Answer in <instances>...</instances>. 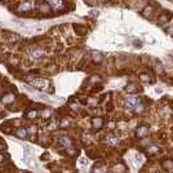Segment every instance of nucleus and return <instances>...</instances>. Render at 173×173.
<instances>
[{
	"label": "nucleus",
	"instance_id": "nucleus-1",
	"mask_svg": "<svg viewBox=\"0 0 173 173\" xmlns=\"http://www.w3.org/2000/svg\"><path fill=\"white\" fill-rule=\"evenodd\" d=\"M27 81L35 88H38V89H45L46 85H48V81L45 79H41V77H32V79L28 77Z\"/></svg>",
	"mask_w": 173,
	"mask_h": 173
},
{
	"label": "nucleus",
	"instance_id": "nucleus-2",
	"mask_svg": "<svg viewBox=\"0 0 173 173\" xmlns=\"http://www.w3.org/2000/svg\"><path fill=\"white\" fill-rule=\"evenodd\" d=\"M49 5H50V8L53 10H56V12H63L65 7H66L65 0H49Z\"/></svg>",
	"mask_w": 173,
	"mask_h": 173
},
{
	"label": "nucleus",
	"instance_id": "nucleus-3",
	"mask_svg": "<svg viewBox=\"0 0 173 173\" xmlns=\"http://www.w3.org/2000/svg\"><path fill=\"white\" fill-rule=\"evenodd\" d=\"M138 103H139V100L137 97H125V100H124V106L128 110H134V107Z\"/></svg>",
	"mask_w": 173,
	"mask_h": 173
},
{
	"label": "nucleus",
	"instance_id": "nucleus-4",
	"mask_svg": "<svg viewBox=\"0 0 173 173\" xmlns=\"http://www.w3.org/2000/svg\"><path fill=\"white\" fill-rule=\"evenodd\" d=\"M149 132H150L149 125H146V124H142V125H139L138 128H137L136 136H137V138L142 139V138H145V137H146L147 134H149Z\"/></svg>",
	"mask_w": 173,
	"mask_h": 173
},
{
	"label": "nucleus",
	"instance_id": "nucleus-5",
	"mask_svg": "<svg viewBox=\"0 0 173 173\" xmlns=\"http://www.w3.org/2000/svg\"><path fill=\"white\" fill-rule=\"evenodd\" d=\"M15 136L18 137V138H21V139H25L26 137L28 136V131L26 128H23V127H21V128H17L15 129Z\"/></svg>",
	"mask_w": 173,
	"mask_h": 173
},
{
	"label": "nucleus",
	"instance_id": "nucleus-6",
	"mask_svg": "<svg viewBox=\"0 0 173 173\" xmlns=\"http://www.w3.org/2000/svg\"><path fill=\"white\" fill-rule=\"evenodd\" d=\"M106 142H107L108 145H111V146H118V145L120 143V139L116 136H114V134H108V136L106 137Z\"/></svg>",
	"mask_w": 173,
	"mask_h": 173
},
{
	"label": "nucleus",
	"instance_id": "nucleus-7",
	"mask_svg": "<svg viewBox=\"0 0 173 173\" xmlns=\"http://www.w3.org/2000/svg\"><path fill=\"white\" fill-rule=\"evenodd\" d=\"M170 14H172V13H168V12H165V13H163V14H160V15H159V20H158L159 25H165V23L169 22L170 17H172Z\"/></svg>",
	"mask_w": 173,
	"mask_h": 173
},
{
	"label": "nucleus",
	"instance_id": "nucleus-8",
	"mask_svg": "<svg viewBox=\"0 0 173 173\" xmlns=\"http://www.w3.org/2000/svg\"><path fill=\"white\" fill-rule=\"evenodd\" d=\"M1 102L4 103V105H10L12 102H14V94H12V93L4 94L1 97Z\"/></svg>",
	"mask_w": 173,
	"mask_h": 173
},
{
	"label": "nucleus",
	"instance_id": "nucleus-9",
	"mask_svg": "<svg viewBox=\"0 0 173 173\" xmlns=\"http://www.w3.org/2000/svg\"><path fill=\"white\" fill-rule=\"evenodd\" d=\"M59 143L62 145V146L65 147H72V139L70 138V137H61L59 138Z\"/></svg>",
	"mask_w": 173,
	"mask_h": 173
},
{
	"label": "nucleus",
	"instance_id": "nucleus-10",
	"mask_svg": "<svg viewBox=\"0 0 173 173\" xmlns=\"http://www.w3.org/2000/svg\"><path fill=\"white\" fill-rule=\"evenodd\" d=\"M154 12H155V9H154V7L152 5H147L146 8H145V10L142 12V14H143V17H152V14H154Z\"/></svg>",
	"mask_w": 173,
	"mask_h": 173
},
{
	"label": "nucleus",
	"instance_id": "nucleus-11",
	"mask_svg": "<svg viewBox=\"0 0 173 173\" xmlns=\"http://www.w3.org/2000/svg\"><path fill=\"white\" fill-rule=\"evenodd\" d=\"M92 58H93V62H94V63H101L103 59V56H102V53H100V52H92Z\"/></svg>",
	"mask_w": 173,
	"mask_h": 173
},
{
	"label": "nucleus",
	"instance_id": "nucleus-12",
	"mask_svg": "<svg viewBox=\"0 0 173 173\" xmlns=\"http://www.w3.org/2000/svg\"><path fill=\"white\" fill-rule=\"evenodd\" d=\"M31 9H32V5H31L30 3H23V4L20 5L18 12H30Z\"/></svg>",
	"mask_w": 173,
	"mask_h": 173
},
{
	"label": "nucleus",
	"instance_id": "nucleus-13",
	"mask_svg": "<svg viewBox=\"0 0 173 173\" xmlns=\"http://www.w3.org/2000/svg\"><path fill=\"white\" fill-rule=\"evenodd\" d=\"M92 124H93V127H94V128L100 129V128H102V125H103V120L101 118H93Z\"/></svg>",
	"mask_w": 173,
	"mask_h": 173
},
{
	"label": "nucleus",
	"instance_id": "nucleus-14",
	"mask_svg": "<svg viewBox=\"0 0 173 173\" xmlns=\"http://www.w3.org/2000/svg\"><path fill=\"white\" fill-rule=\"evenodd\" d=\"M52 10L50 5H49V3H41L40 4V12L41 13H49Z\"/></svg>",
	"mask_w": 173,
	"mask_h": 173
},
{
	"label": "nucleus",
	"instance_id": "nucleus-15",
	"mask_svg": "<svg viewBox=\"0 0 173 173\" xmlns=\"http://www.w3.org/2000/svg\"><path fill=\"white\" fill-rule=\"evenodd\" d=\"M112 172L114 173H123V172H125V167H124V165H115V167L112 168Z\"/></svg>",
	"mask_w": 173,
	"mask_h": 173
},
{
	"label": "nucleus",
	"instance_id": "nucleus-16",
	"mask_svg": "<svg viewBox=\"0 0 173 173\" xmlns=\"http://www.w3.org/2000/svg\"><path fill=\"white\" fill-rule=\"evenodd\" d=\"M44 54H45V53H44L43 49H36V50L32 52V56L35 57V58H40V57H43Z\"/></svg>",
	"mask_w": 173,
	"mask_h": 173
},
{
	"label": "nucleus",
	"instance_id": "nucleus-17",
	"mask_svg": "<svg viewBox=\"0 0 173 173\" xmlns=\"http://www.w3.org/2000/svg\"><path fill=\"white\" fill-rule=\"evenodd\" d=\"M158 152H159V147H156V146H151L147 149V154L149 155H155V154H158Z\"/></svg>",
	"mask_w": 173,
	"mask_h": 173
},
{
	"label": "nucleus",
	"instance_id": "nucleus-18",
	"mask_svg": "<svg viewBox=\"0 0 173 173\" xmlns=\"http://www.w3.org/2000/svg\"><path fill=\"white\" fill-rule=\"evenodd\" d=\"M26 116H27L28 119H35L36 116H38V112H36L35 110H31V111H28V112L26 114Z\"/></svg>",
	"mask_w": 173,
	"mask_h": 173
},
{
	"label": "nucleus",
	"instance_id": "nucleus-19",
	"mask_svg": "<svg viewBox=\"0 0 173 173\" xmlns=\"http://www.w3.org/2000/svg\"><path fill=\"white\" fill-rule=\"evenodd\" d=\"M143 110H145V107H143V105H142V103H138V105L134 107V112H137V114H141Z\"/></svg>",
	"mask_w": 173,
	"mask_h": 173
},
{
	"label": "nucleus",
	"instance_id": "nucleus-20",
	"mask_svg": "<svg viewBox=\"0 0 173 173\" xmlns=\"http://www.w3.org/2000/svg\"><path fill=\"white\" fill-rule=\"evenodd\" d=\"M75 30H76L77 32L80 34V35L85 32V28H84V27H81V26H80V25H75Z\"/></svg>",
	"mask_w": 173,
	"mask_h": 173
},
{
	"label": "nucleus",
	"instance_id": "nucleus-21",
	"mask_svg": "<svg viewBox=\"0 0 173 173\" xmlns=\"http://www.w3.org/2000/svg\"><path fill=\"white\" fill-rule=\"evenodd\" d=\"M92 173H105V169L102 167H94Z\"/></svg>",
	"mask_w": 173,
	"mask_h": 173
},
{
	"label": "nucleus",
	"instance_id": "nucleus-22",
	"mask_svg": "<svg viewBox=\"0 0 173 173\" xmlns=\"http://www.w3.org/2000/svg\"><path fill=\"white\" fill-rule=\"evenodd\" d=\"M69 120H66V119H63V120L61 121V124H59V125H61V128H65V127H69Z\"/></svg>",
	"mask_w": 173,
	"mask_h": 173
},
{
	"label": "nucleus",
	"instance_id": "nucleus-23",
	"mask_svg": "<svg viewBox=\"0 0 173 173\" xmlns=\"http://www.w3.org/2000/svg\"><path fill=\"white\" fill-rule=\"evenodd\" d=\"M129 87H131V88L127 87V92H137L136 85H129Z\"/></svg>",
	"mask_w": 173,
	"mask_h": 173
},
{
	"label": "nucleus",
	"instance_id": "nucleus-24",
	"mask_svg": "<svg viewBox=\"0 0 173 173\" xmlns=\"http://www.w3.org/2000/svg\"><path fill=\"white\" fill-rule=\"evenodd\" d=\"M50 110H45V111H43V118H49V116H50Z\"/></svg>",
	"mask_w": 173,
	"mask_h": 173
},
{
	"label": "nucleus",
	"instance_id": "nucleus-25",
	"mask_svg": "<svg viewBox=\"0 0 173 173\" xmlns=\"http://www.w3.org/2000/svg\"><path fill=\"white\" fill-rule=\"evenodd\" d=\"M56 127H57L56 123H52V124H49V125H48V129H49V131H53V129L56 128Z\"/></svg>",
	"mask_w": 173,
	"mask_h": 173
},
{
	"label": "nucleus",
	"instance_id": "nucleus-26",
	"mask_svg": "<svg viewBox=\"0 0 173 173\" xmlns=\"http://www.w3.org/2000/svg\"><path fill=\"white\" fill-rule=\"evenodd\" d=\"M85 3H88L89 5H94L97 3V0H85Z\"/></svg>",
	"mask_w": 173,
	"mask_h": 173
},
{
	"label": "nucleus",
	"instance_id": "nucleus-27",
	"mask_svg": "<svg viewBox=\"0 0 173 173\" xmlns=\"http://www.w3.org/2000/svg\"><path fill=\"white\" fill-rule=\"evenodd\" d=\"M5 158H8V156H5L4 154H0V163H3L5 160Z\"/></svg>",
	"mask_w": 173,
	"mask_h": 173
},
{
	"label": "nucleus",
	"instance_id": "nucleus-28",
	"mask_svg": "<svg viewBox=\"0 0 173 173\" xmlns=\"http://www.w3.org/2000/svg\"><path fill=\"white\" fill-rule=\"evenodd\" d=\"M108 127H110V128H114V127H115V123H110V124H108Z\"/></svg>",
	"mask_w": 173,
	"mask_h": 173
},
{
	"label": "nucleus",
	"instance_id": "nucleus-29",
	"mask_svg": "<svg viewBox=\"0 0 173 173\" xmlns=\"http://www.w3.org/2000/svg\"><path fill=\"white\" fill-rule=\"evenodd\" d=\"M1 149H4V146H3V145L0 143V150H1Z\"/></svg>",
	"mask_w": 173,
	"mask_h": 173
},
{
	"label": "nucleus",
	"instance_id": "nucleus-30",
	"mask_svg": "<svg viewBox=\"0 0 173 173\" xmlns=\"http://www.w3.org/2000/svg\"><path fill=\"white\" fill-rule=\"evenodd\" d=\"M102 1H108V0H102Z\"/></svg>",
	"mask_w": 173,
	"mask_h": 173
},
{
	"label": "nucleus",
	"instance_id": "nucleus-31",
	"mask_svg": "<svg viewBox=\"0 0 173 173\" xmlns=\"http://www.w3.org/2000/svg\"><path fill=\"white\" fill-rule=\"evenodd\" d=\"M26 173H27V172H26Z\"/></svg>",
	"mask_w": 173,
	"mask_h": 173
}]
</instances>
